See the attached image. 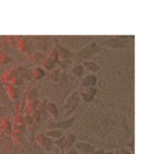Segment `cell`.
Listing matches in <instances>:
<instances>
[{
  "instance_id": "1",
  "label": "cell",
  "mask_w": 159,
  "mask_h": 154,
  "mask_svg": "<svg viewBox=\"0 0 159 154\" xmlns=\"http://www.w3.org/2000/svg\"><path fill=\"white\" fill-rule=\"evenodd\" d=\"M102 51V48L98 46L97 42L92 41L89 44H87L85 47H83L80 51H77L76 53H74L73 55L72 62H75L76 64H80V62L86 61L87 59H89L91 57H93L95 53Z\"/></svg>"
},
{
  "instance_id": "2",
  "label": "cell",
  "mask_w": 159,
  "mask_h": 154,
  "mask_svg": "<svg viewBox=\"0 0 159 154\" xmlns=\"http://www.w3.org/2000/svg\"><path fill=\"white\" fill-rule=\"evenodd\" d=\"M16 47L18 49L23 53H26V54H31L33 53V44L30 39H27L26 37H20L16 39Z\"/></svg>"
},
{
  "instance_id": "3",
  "label": "cell",
  "mask_w": 159,
  "mask_h": 154,
  "mask_svg": "<svg viewBox=\"0 0 159 154\" xmlns=\"http://www.w3.org/2000/svg\"><path fill=\"white\" fill-rule=\"evenodd\" d=\"M75 117L72 116L68 119H64V121H60V122H51L48 124V128L49 129H60V130H66L71 128V126L74 124Z\"/></svg>"
},
{
  "instance_id": "4",
  "label": "cell",
  "mask_w": 159,
  "mask_h": 154,
  "mask_svg": "<svg viewBox=\"0 0 159 154\" xmlns=\"http://www.w3.org/2000/svg\"><path fill=\"white\" fill-rule=\"evenodd\" d=\"M55 45H56V47H57L58 59H59V61H72L74 53L71 52V51L68 50L66 48H63V47L59 44V40L58 39L55 40Z\"/></svg>"
},
{
  "instance_id": "5",
  "label": "cell",
  "mask_w": 159,
  "mask_h": 154,
  "mask_svg": "<svg viewBox=\"0 0 159 154\" xmlns=\"http://www.w3.org/2000/svg\"><path fill=\"white\" fill-rule=\"evenodd\" d=\"M98 46L102 47H109V48H120V47H126V41L122 40L120 37H113L110 39L100 41Z\"/></svg>"
},
{
  "instance_id": "6",
  "label": "cell",
  "mask_w": 159,
  "mask_h": 154,
  "mask_svg": "<svg viewBox=\"0 0 159 154\" xmlns=\"http://www.w3.org/2000/svg\"><path fill=\"white\" fill-rule=\"evenodd\" d=\"M37 142L39 143V145L47 152H51L53 149V140L50 139L49 137H47L45 134H38L37 137Z\"/></svg>"
},
{
  "instance_id": "7",
  "label": "cell",
  "mask_w": 159,
  "mask_h": 154,
  "mask_svg": "<svg viewBox=\"0 0 159 154\" xmlns=\"http://www.w3.org/2000/svg\"><path fill=\"white\" fill-rule=\"evenodd\" d=\"M97 93V88L96 87H89V88H84V90L80 89V99H82L84 102L89 103L93 101L94 97Z\"/></svg>"
},
{
  "instance_id": "8",
  "label": "cell",
  "mask_w": 159,
  "mask_h": 154,
  "mask_svg": "<svg viewBox=\"0 0 159 154\" xmlns=\"http://www.w3.org/2000/svg\"><path fill=\"white\" fill-rule=\"evenodd\" d=\"M74 148L76 149V151L79 152V154H92L95 151V147L87 142H80L74 143Z\"/></svg>"
},
{
  "instance_id": "9",
  "label": "cell",
  "mask_w": 159,
  "mask_h": 154,
  "mask_svg": "<svg viewBox=\"0 0 159 154\" xmlns=\"http://www.w3.org/2000/svg\"><path fill=\"white\" fill-rule=\"evenodd\" d=\"M97 83V77L93 74L84 75L82 78V88H89V87H95Z\"/></svg>"
},
{
  "instance_id": "10",
  "label": "cell",
  "mask_w": 159,
  "mask_h": 154,
  "mask_svg": "<svg viewBox=\"0 0 159 154\" xmlns=\"http://www.w3.org/2000/svg\"><path fill=\"white\" fill-rule=\"evenodd\" d=\"M46 53H43L40 51H34L33 53L30 54V60H31L32 63H34L36 66L42 65L43 61L46 59Z\"/></svg>"
},
{
  "instance_id": "11",
  "label": "cell",
  "mask_w": 159,
  "mask_h": 154,
  "mask_svg": "<svg viewBox=\"0 0 159 154\" xmlns=\"http://www.w3.org/2000/svg\"><path fill=\"white\" fill-rule=\"evenodd\" d=\"M75 140H76V137L74 134H68L64 136V142H63V150H62V153H64L66 151H68L69 149L74 145Z\"/></svg>"
},
{
  "instance_id": "12",
  "label": "cell",
  "mask_w": 159,
  "mask_h": 154,
  "mask_svg": "<svg viewBox=\"0 0 159 154\" xmlns=\"http://www.w3.org/2000/svg\"><path fill=\"white\" fill-rule=\"evenodd\" d=\"M0 130L7 136H10L12 134V124L9 118L5 117L2 121L0 122Z\"/></svg>"
},
{
  "instance_id": "13",
  "label": "cell",
  "mask_w": 159,
  "mask_h": 154,
  "mask_svg": "<svg viewBox=\"0 0 159 154\" xmlns=\"http://www.w3.org/2000/svg\"><path fill=\"white\" fill-rule=\"evenodd\" d=\"M6 90H7L8 96H9V98L12 101H14V102L19 101V96H20V93H19L18 87H14V86H12V85H7V86H6Z\"/></svg>"
},
{
  "instance_id": "14",
  "label": "cell",
  "mask_w": 159,
  "mask_h": 154,
  "mask_svg": "<svg viewBox=\"0 0 159 154\" xmlns=\"http://www.w3.org/2000/svg\"><path fill=\"white\" fill-rule=\"evenodd\" d=\"M79 95H80V89H75L74 91H72V92L70 93V96H69V97L66 98V102H64V104H63L64 111H66L69 108H70L71 105H72V103L75 101V99H76V98L79 97Z\"/></svg>"
},
{
  "instance_id": "15",
  "label": "cell",
  "mask_w": 159,
  "mask_h": 154,
  "mask_svg": "<svg viewBox=\"0 0 159 154\" xmlns=\"http://www.w3.org/2000/svg\"><path fill=\"white\" fill-rule=\"evenodd\" d=\"M13 70H14V73H16V76L20 77V78L24 77V78H27V79H29L30 76H32L31 72L27 70L26 66H18V67L13 68Z\"/></svg>"
},
{
  "instance_id": "16",
  "label": "cell",
  "mask_w": 159,
  "mask_h": 154,
  "mask_svg": "<svg viewBox=\"0 0 159 154\" xmlns=\"http://www.w3.org/2000/svg\"><path fill=\"white\" fill-rule=\"evenodd\" d=\"M31 74L34 79L39 80V79H43V78L46 76V71H45L42 66H35V67L32 70Z\"/></svg>"
},
{
  "instance_id": "17",
  "label": "cell",
  "mask_w": 159,
  "mask_h": 154,
  "mask_svg": "<svg viewBox=\"0 0 159 154\" xmlns=\"http://www.w3.org/2000/svg\"><path fill=\"white\" fill-rule=\"evenodd\" d=\"M82 66L84 67V70L89 71V72H93L96 73L99 71V66L95 63V62L91 61V60H86V61L82 62Z\"/></svg>"
},
{
  "instance_id": "18",
  "label": "cell",
  "mask_w": 159,
  "mask_h": 154,
  "mask_svg": "<svg viewBox=\"0 0 159 154\" xmlns=\"http://www.w3.org/2000/svg\"><path fill=\"white\" fill-rule=\"evenodd\" d=\"M36 97H37V88H35V87H31V88L26 91V93H25V97H24L25 103L36 100Z\"/></svg>"
},
{
  "instance_id": "19",
  "label": "cell",
  "mask_w": 159,
  "mask_h": 154,
  "mask_svg": "<svg viewBox=\"0 0 159 154\" xmlns=\"http://www.w3.org/2000/svg\"><path fill=\"white\" fill-rule=\"evenodd\" d=\"M46 111L53 117V118H57L59 116V111H58V108L55 103L52 102H47V106H46Z\"/></svg>"
},
{
  "instance_id": "20",
  "label": "cell",
  "mask_w": 159,
  "mask_h": 154,
  "mask_svg": "<svg viewBox=\"0 0 159 154\" xmlns=\"http://www.w3.org/2000/svg\"><path fill=\"white\" fill-rule=\"evenodd\" d=\"M84 67L82 66V64H75L72 66V74L74 75L77 78H81V77L84 76Z\"/></svg>"
},
{
  "instance_id": "21",
  "label": "cell",
  "mask_w": 159,
  "mask_h": 154,
  "mask_svg": "<svg viewBox=\"0 0 159 154\" xmlns=\"http://www.w3.org/2000/svg\"><path fill=\"white\" fill-rule=\"evenodd\" d=\"M37 105H38L37 100H34V101H32V102H27V103H25V106H24V113L25 114H32V113L36 110Z\"/></svg>"
},
{
  "instance_id": "22",
  "label": "cell",
  "mask_w": 159,
  "mask_h": 154,
  "mask_svg": "<svg viewBox=\"0 0 159 154\" xmlns=\"http://www.w3.org/2000/svg\"><path fill=\"white\" fill-rule=\"evenodd\" d=\"M37 48L39 49L40 52L45 53L48 49V41H47V38L45 37H38L37 38Z\"/></svg>"
},
{
  "instance_id": "23",
  "label": "cell",
  "mask_w": 159,
  "mask_h": 154,
  "mask_svg": "<svg viewBox=\"0 0 159 154\" xmlns=\"http://www.w3.org/2000/svg\"><path fill=\"white\" fill-rule=\"evenodd\" d=\"M47 59H48L50 62H52L55 65L58 63L59 59H58V51H57V47H56V45H53V47L51 48L50 53L47 55Z\"/></svg>"
},
{
  "instance_id": "24",
  "label": "cell",
  "mask_w": 159,
  "mask_h": 154,
  "mask_svg": "<svg viewBox=\"0 0 159 154\" xmlns=\"http://www.w3.org/2000/svg\"><path fill=\"white\" fill-rule=\"evenodd\" d=\"M47 137H49L50 139L55 140V139L59 138V137L63 136V130H60V129H49L48 131L45 132Z\"/></svg>"
},
{
  "instance_id": "25",
  "label": "cell",
  "mask_w": 159,
  "mask_h": 154,
  "mask_svg": "<svg viewBox=\"0 0 159 154\" xmlns=\"http://www.w3.org/2000/svg\"><path fill=\"white\" fill-rule=\"evenodd\" d=\"M16 76V73H14V70H9L6 72V74L3 75V78H2V83L7 86V85H10L11 83L12 78Z\"/></svg>"
},
{
  "instance_id": "26",
  "label": "cell",
  "mask_w": 159,
  "mask_h": 154,
  "mask_svg": "<svg viewBox=\"0 0 159 154\" xmlns=\"http://www.w3.org/2000/svg\"><path fill=\"white\" fill-rule=\"evenodd\" d=\"M60 76H61V70L59 67H53L50 72V79L53 83H58L60 80Z\"/></svg>"
},
{
  "instance_id": "27",
  "label": "cell",
  "mask_w": 159,
  "mask_h": 154,
  "mask_svg": "<svg viewBox=\"0 0 159 154\" xmlns=\"http://www.w3.org/2000/svg\"><path fill=\"white\" fill-rule=\"evenodd\" d=\"M47 102H48V100H47V98H44V99H43L42 101L38 102V105H37V108H36V110H37L38 112H39L42 115L44 114L45 112H46Z\"/></svg>"
},
{
  "instance_id": "28",
  "label": "cell",
  "mask_w": 159,
  "mask_h": 154,
  "mask_svg": "<svg viewBox=\"0 0 159 154\" xmlns=\"http://www.w3.org/2000/svg\"><path fill=\"white\" fill-rule=\"evenodd\" d=\"M12 131L21 132V134H24L25 131V125L24 124H16L14 123L12 125Z\"/></svg>"
},
{
  "instance_id": "29",
  "label": "cell",
  "mask_w": 159,
  "mask_h": 154,
  "mask_svg": "<svg viewBox=\"0 0 159 154\" xmlns=\"http://www.w3.org/2000/svg\"><path fill=\"white\" fill-rule=\"evenodd\" d=\"M63 142H64V136H61V137H59V138L53 140V144H56L58 148H59L61 153H62V150H63Z\"/></svg>"
},
{
  "instance_id": "30",
  "label": "cell",
  "mask_w": 159,
  "mask_h": 154,
  "mask_svg": "<svg viewBox=\"0 0 159 154\" xmlns=\"http://www.w3.org/2000/svg\"><path fill=\"white\" fill-rule=\"evenodd\" d=\"M11 61H12L11 57L5 54V53H0V65H1V64H7Z\"/></svg>"
},
{
  "instance_id": "31",
  "label": "cell",
  "mask_w": 159,
  "mask_h": 154,
  "mask_svg": "<svg viewBox=\"0 0 159 154\" xmlns=\"http://www.w3.org/2000/svg\"><path fill=\"white\" fill-rule=\"evenodd\" d=\"M12 138H13V140L16 141V143H21L23 140V134H21V132H16V131H12Z\"/></svg>"
},
{
  "instance_id": "32",
  "label": "cell",
  "mask_w": 159,
  "mask_h": 154,
  "mask_svg": "<svg viewBox=\"0 0 159 154\" xmlns=\"http://www.w3.org/2000/svg\"><path fill=\"white\" fill-rule=\"evenodd\" d=\"M10 85H12V86H14V87H19V86H21V85H23V79L18 76H14L13 78H12Z\"/></svg>"
},
{
  "instance_id": "33",
  "label": "cell",
  "mask_w": 159,
  "mask_h": 154,
  "mask_svg": "<svg viewBox=\"0 0 159 154\" xmlns=\"http://www.w3.org/2000/svg\"><path fill=\"white\" fill-rule=\"evenodd\" d=\"M73 62L72 61H58V67L60 68V70H62V68H68L70 67L71 65H72Z\"/></svg>"
},
{
  "instance_id": "34",
  "label": "cell",
  "mask_w": 159,
  "mask_h": 154,
  "mask_svg": "<svg viewBox=\"0 0 159 154\" xmlns=\"http://www.w3.org/2000/svg\"><path fill=\"white\" fill-rule=\"evenodd\" d=\"M23 123H24V125H32V124L34 123L33 121V117H32L31 114H24L23 115Z\"/></svg>"
},
{
  "instance_id": "35",
  "label": "cell",
  "mask_w": 159,
  "mask_h": 154,
  "mask_svg": "<svg viewBox=\"0 0 159 154\" xmlns=\"http://www.w3.org/2000/svg\"><path fill=\"white\" fill-rule=\"evenodd\" d=\"M14 123L16 124H24L23 123V114L22 113H16V115H14Z\"/></svg>"
},
{
  "instance_id": "36",
  "label": "cell",
  "mask_w": 159,
  "mask_h": 154,
  "mask_svg": "<svg viewBox=\"0 0 159 154\" xmlns=\"http://www.w3.org/2000/svg\"><path fill=\"white\" fill-rule=\"evenodd\" d=\"M31 115H32V117H33V121H34V122H37V123H38V122L40 121V117H42V114H40V113L38 112L37 110L34 111V112L32 113Z\"/></svg>"
},
{
  "instance_id": "37",
  "label": "cell",
  "mask_w": 159,
  "mask_h": 154,
  "mask_svg": "<svg viewBox=\"0 0 159 154\" xmlns=\"http://www.w3.org/2000/svg\"><path fill=\"white\" fill-rule=\"evenodd\" d=\"M6 39H7L8 44L11 45V46H16V38L14 37V36H7V37H6Z\"/></svg>"
},
{
  "instance_id": "38",
  "label": "cell",
  "mask_w": 159,
  "mask_h": 154,
  "mask_svg": "<svg viewBox=\"0 0 159 154\" xmlns=\"http://www.w3.org/2000/svg\"><path fill=\"white\" fill-rule=\"evenodd\" d=\"M63 154H79V152L76 151V149H75L74 147H72L71 149H69L68 151H66Z\"/></svg>"
},
{
  "instance_id": "39",
  "label": "cell",
  "mask_w": 159,
  "mask_h": 154,
  "mask_svg": "<svg viewBox=\"0 0 159 154\" xmlns=\"http://www.w3.org/2000/svg\"><path fill=\"white\" fill-rule=\"evenodd\" d=\"M129 148H130V152L131 153H134V140H131L130 142H129Z\"/></svg>"
},
{
  "instance_id": "40",
  "label": "cell",
  "mask_w": 159,
  "mask_h": 154,
  "mask_svg": "<svg viewBox=\"0 0 159 154\" xmlns=\"http://www.w3.org/2000/svg\"><path fill=\"white\" fill-rule=\"evenodd\" d=\"M119 151H120V154H132L130 151H129V150L124 149V148H121V149H119Z\"/></svg>"
},
{
  "instance_id": "41",
  "label": "cell",
  "mask_w": 159,
  "mask_h": 154,
  "mask_svg": "<svg viewBox=\"0 0 159 154\" xmlns=\"http://www.w3.org/2000/svg\"><path fill=\"white\" fill-rule=\"evenodd\" d=\"M92 154H105V150L104 149H99V150H95Z\"/></svg>"
},
{
  "instance_id": "42",
  "label": "cell",
  "mask_w": 159,
  "mask_h": 154,
  "mask_svg": "<svg viewBox=\"0 0 159 154\" xmlns=\"http://www.w3.org/2000/svg\"><path fill=\"white\" fill-rule=\"evenodd\" d=\"M112 153H113V154H120L119 149H118V150H116V151H115V152H112Z\"/></svg>"
},
{
  "instance_id": "43",
  "label": "cell",
  "mask_w": 159,
  "mask_h": 154,
  "mask_svg": "<svg viewBox=\"0 0 159 154\" xmlns=\"http://www.w3.org/2000/svg\"><path fill=\"white\" fill-rule=\"evenodd\" d=\"M105 154H113L112 152H105Z\"/></svg>"
},
{
  "instance_id": "44",
  "label": "cell",
  "mask_w": 159,
  "mask_h": 154,
  "mask_svg": "<svg viewBox=\"0 0 159 154\" xmlns=\"http://www.w3.org/2000/svg\"><path fill=\"white\" fill-rule=\"evenodd\" d=\"M42 154H52L51 152H46V153H42Z\"/></svg>"
},
{
  "instance_id": "45",
  "label": "cell",
  "mask_w": 159,
  "mask_h": 154,
  "mask_svg": "<svg viewBox=\"0 0 159 154\" xmlns=\"http://www.w3.org/2000/svg\"><path fill=\"white\" fill-rule=\"evenodd\" d=\"M1 86H2V83L0 82V88H1Z\"/></svg>"
}]
</instances>
